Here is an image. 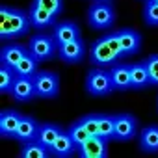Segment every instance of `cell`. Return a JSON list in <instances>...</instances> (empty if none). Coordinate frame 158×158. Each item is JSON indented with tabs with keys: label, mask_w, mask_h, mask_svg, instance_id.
<instances>
[{
	"label": "cell",
	"mask_w": 158,
	"mask_h": 158,
	"mask_svg": "<svg viewBox=\"0 0 158 158\" xmlns=\"http://www.w3.org/2000/svg\"><path fill=\"white\" fill-rule=\"evenodd\" d=\"M28 15H30L32 26H34V28H37V30L52 28V26L56 24V19H58V15L50 13L48 10L39 8V6H35V4H30V11H28Z\"/></svg>",
	"instance_id": "2e32d148"
},
{
	"label": "cell",
	"mask_w": 158,
	"mask_h": 158,
	"mask_svg": "<svg viewBox=\"0 0 158 158\" xmlns=\"http://www.w3.org/2000/svg\"><path fill=\"white\" fill-rule=\"evenodd\" d=\"M104 37H106V41H108L110 48L114 50V54H115L119 60H121V58H125V54H123V47H121V39H119V32H112V34H106Z\"/></svg>",
	"instance_id": "4dcf8cb0"
},
{
	"label": "cell",
	"mask_w": 158,
	"mask_h": 158,
	"mask_svg": "<svg viewBox=\"0 0 158 158\" xmlns=\"http://www.w3.org/2000/svg\"><path fill=\"white\" fill-rule=\"evenodd\" d=\"M95 2H110V0H95Z\"/></svg>",
	"instance_id": "1f68e13d"
},
{
	"label": "cell",
	"mask_w": 158,
	"mask_h": 158,
	"mask_svg": "<svg viewBox=\"0 0 158 158\" xmlns=\"http://www.w3.org/2000/svg\"><path fill=\"white\" fill-rule=\"evenodd\" d=\"M110 76H112V86L114 91H127L132 89V80H130V65L127 63H114L112 67H108Z\"/></svg>",
	"instance_id": "8fae6325"
},
{
	"label": "cell",
	"mask_w": 158,
	"mask_h": 158,
	"mask_svg": "<svg viewBox=\"0 0 158 158\" xmlns=\"http://www.w3.org/2000/svg\"><path fill=\"white\" fill-rule=\"evenodd\" d=\"M39 121L32 115H23L19 127H17V134H15V139L19 143H24V141H34L37 139V134H39Z\"/></svg>",
	"instance_id": "5bb4252c"
},
{
	"label": "cell",
	"mask_w": 158,
	"mask_h": 158,
	"mask_svg": "<svg viewBox=\"0 0 158 158\" xmlns=\"http://www.w3.org/2000/svg\"><path fill=\"white\" fill-rule=\"evenodd\" d=\"M67 132H69V136L73 138V141L76 143V147L80 145V143H84V141L89 138V132L86 130V127L82 125V121H80V119L74 121V123L67 128Z\"/></svg>",
	"instance_id": "484cf974"
},
{
	"label": "cell",
	"mask_w": 158,
	"mask_h": 158,
	"mask_svg": "<svg viewBox=\"0 0 158 158\" xmlns=\"http://www.w3.org/2000/svg\"><path fill=\"white\" fill-rule=\"evenodd\" d=\"M114 139L115 141H130L138 134V119L132 114H117L114 115Z\"/></svg>",
	"instance_id": "52a82bcc"
},
{
	"label": "cell",
	"mask_w": 158,
	"mask_h": 158,
	"mask_svg": "<svg viewBox=\"0 0 158 158\" xmlns=\"http://www.w3.org/2000/svg\"><path fill=\"white\" fill-rule=\"evenodd\" d=\"M37 67H39V61H37V60L28 52V54H26V56H24V58H23L15 67H13V69H15L17 76H34V74L39 71Z\"/></svg>",
	"instance_id": "cb8c5ba5"
},
{
	"label": "cell",
	"mask_w": 158,
	"mask_h": 158,
	"mask_svg": "<svg viewBox=\"0 0 158 158\" xmlns=\"http://www.w3.org/2000/svg\"><path fill=\"white\" fill-rule=\"evenodd\" d=\"M82 125L89 132V136H99V114H88L82 119Z\"/></svg>",
	"instance_id": "f546056e"
},
{
	"label": "cell",
	"mask_w": 158,
	"mask_h": 158,
	"mask_svg": "<svg viewBox=\"0 0 158 158\" xmlns=\"http://www.w3.org/2000/svg\"><path fill=\"white\" fill-rule=\"evenodd\" d=\"M76 154L80 158H106L108 156V139L101 136H89L84 143L76 147Z\"/></svg>",
	"instance_id": "ba28073f"
},
{
	"label": "cell",
	"mask_w": 158,
	"mask_h": 158,
	"mask_svg": "<svg viewBox=\"0 0 158 158\" xmlns=\"http://www.w3.org/2000/svg\"><path fill=\"white\" fill-rule=\"evenodd\" d=\"M147 71H149V78H151V86H158V54H151L149 58L143 60Z\"/></svg>",
	"instance_id": "83f0119b"
},
{
	"label": "cell",
	"mask_w": 158,
	"mask_h": 158,
	"mask_svg": "<svg viewBox=\"0 0 158 158\" xmlns=\"http://www.w3.org/2000/svg\"><path fill=\"white\" fill-rule=\"evenodd\" d=\"M32 4H35L43 10H48L50 13H54L58 17L63 11V0H32Z\"/></svg>",
	"instance_id": "f1b7e54d"
},
{
	"label": "cell",
	"mask_w": 158,
	"mask_h": 158,
	"mask_svg": "<svg viewBox=\"0 0 158 158\" xmlns=\"http://www.w3.org/2000/svg\"><path fill=\"white\" fill-rule=\"evenodd\" d=\"M37 99H54L60 93V76L52 71H37L34 74Z\"/></svg>",
	"instance_id": "5b68a950"
},
{
	"label": "cell",
	"mask_w": 158,
	"mask_h": 158,
	"mask_svg": "<svg viewBox=\"0 0 158 158\" xmlns=\"http://www.w3.org/2000/svg\"><path fill=\"white\" fill-rule=\"evenodd\" d=\"M88 23L95 30H106L115 23V10L112 2H95L88 10Z\"/></svg>",
	"instance_id": "277c9868"
},
{
	"label": "cell",
	"mask_w": 158,
	"mask_h": 158,
	"mask_svg": "<svg viewBox=\"0 0 158 158\" xmlns=\"http://www.w3.org/2000/svg\"><path fill=\"white\" fill-rule=\"evenodd\" d=\"M52 35H54V39L60 47L63 43H69L73 39L80 37V26L74 21H61V23H56L52 26Z\"/></svg>",
	"instance_id": "7c38bea8"
},
{
	"label": "cell",
	"mask_w": 158,
	"mask_h": 158,
	"mask_svg": "<svg viewBox=\"0 0 158 158\" xmlns=\"http://www.w3.org/2000/svg\"><path fill=\"white\" fill-rule=\"evenodd\" d=\"M17 80V73L11 65L0 63V91L2 93H10L13 84Z\"/></svg>",
	"instance_id": "603a6c76"
},
{
	"label": "cell",
	"mask_w": 158,
	"mask_h": 158,
	"mask_svg": "<svg viewBox=\"0 0 158 158\" xmlns=\"http://www.w3.org/2000/svg\"><path fill=\"white\" fill-rule=\"evenodd\" d=\"M10 95H11L17 102H30V101L37 99L34 76H17V80H15V84H13Z\"/></svg>",
	"instance_id": "30bf717a"
},
{
	"label": "cell",
	"mask_w": 158,
	"mask_h": 158,
	"mask_svg": "<svg viewBox=\"0 0 158 158\" xmlns=\"http://www.w3.org/2000/svg\"><path fill=\"white\" fill-rule=\"evenodd\" d=\"M117 32H119V39H121V47H123L125 58L139 52V48H141V34L138 30L123 28V30H117Z\"/></svg>",
	"instance_id": "e0dca14e"
},
{
	"label": "cell",
	"mask_w": 158,
	"mask_h": 158,
	"mask_svg": "<svg viewBox=\"0 0 158 158\" xmlns=\"http://www.w3.org/2000/svg\"><path fill=\"white\" fill-rule=\"evenodd\" d=\"M114 128H115V123H114V115L110 114H99V136L112 141L114 139Z\"/></svg>",
	"instance_id": "d4e9b609"
},
{
	"label": "cell",
	"mask_w": 158,
	"mask_h": 158,
	"mask_svg": "<svg viewBox=\"0 0 158 158\" xmlns=\"http://www.w3.org/2000/svg\"><path fill=\"white\" fill-rule=\"evenodd\" d=\"M143 21H145L149 26L158 28V2H154V0H145Z\"/></svg>",
	"instance_id": "4316f807"
},
{
	"label": "cell",
	"mask_w": 158,
	"mask_h": 158,
	"mask_svg": "<svg viewBox=\"0 0 158 158\" xmlns=\"http://www.w3.org/2000/svg\"><path fill=\"white\" fill-rule=\"evenodd\" d=\"M130 80H132V89H145L151 86L149 71L143 61H136L130 65Z\"/></svg>",
	"instance_id": "ffe728a7"
},
{
	"label": "cell",
	"mask_w": 158,
	"mask_h": 158,
	"mask_svg": "<svg viewBox=\"0 0 158 158\" xmlns=\"http://www.w3.org/2000/svg\"><path fill=\"white\" fill-rule=\"evenodd\" d=\"M28 52H30V48L21 43H6L2 47V50H0V63L15 67Z\"/></svg>",
	"instance_id": "9a60e30c"
},
{
	"label": "cell",
	"mask_w": 158,
	"mask_h": 158,
	"mask_svg": "<svg viewBox=\"0 0 158 158\" xmlns=\"http://www.w3.org/2000/svg\"><path fill=\"white\" fill-rule=\"evenodd\" d=\"M89 60H91L93 67H104V69H108V67H112L114 63L119 61V58H117V56L114 54V50L110 48L106 37H101V39H97V41L91 45Z\"/></svg>",
	"instance_id": "8992f818"
},
{
	"label": "cell",
	"mask_w": 158,
	"mask_h": 158,
	"mask_svg": "<svg viewBox=\"0 0 158 158\" xmlns=\"http://www.w3.org/2000/svg\"><path fill=\"white\" fill-rule=\"evenodd\" d=\"M154 2H158V0H154Z\"/></svg>",
	"instance_id": "d6a6232c"
},
{
	"label": "cell",
	"mask_w": 158,
	"mask_h": 158,
	"mask_svg": "<svg viewBox=\"0 0 158 158\" xmlns=\"http://www.w3.org/2000/svg\"><path fill=\"white\" fill-rule=\"evenodd\" d=\"M23 115L24 114H21L19 110H4L2 114H0V136L15 139L17 127H19Z\"/></svg>",
	"instance_id": "4fadbf2b"
},
{
	"label": "cell",
	"mask_w": 158,
	"mask_h": 158,
	"mask_svg": "<svg viewBox=\"0 0 158 158\" xmlns=\"http://www.w3.org/2000/svg\"><path fill=\"white\" fill-rule=\"evenodd\" d=\"M28 48H30V54H32L39 63L50 61V60L58 54V43H56L54 35H52V34H47V32L35 34V35L30 39Z\"/></svg>",
	"instance_id": "3957f363"
},
{
	"label": "cell",
	"mask_w": 158,
	"mask_h": 158,
	"mask_svg": "<svg viewBox=\"0 0 158 158\" xmlns=\"http://www.w3.org/2000/svg\"><path fill=\"white\" fill-rule=\"evenodd\" d=\"M19 156H21V158H48V156H52V154H50V149H48V147H45V145L39 143L37 139H34V141H24V143H21Z\"/></svg>",
	"instance_id": "44dd1931"
},
{
	"label": "cell",
	"mask_w": 158,
	"mask_h": 158,
	"mask_svg": "<svg viewBox=\"0 0 158 158\" xmlns=\"http://www.w3.org/2000/svg\"><path fill=\"white\" fill-rule=\"evenodd\" d=\"M86 54H88V47L80 37L58 47V56L65 63H80L86 58Z\"/></svg>",
	"instance_id": "9c48e42d"
},
{
	"label": "cell",
	"mask_w": 158,
	"mask_h": 158,
	"mask_svg": "<svg viewBox=\"0 0 158 158\" xmlns=\"http://www.w3.org/2000/svg\"><path fill=\"white\" fill-rule=\"evenodd\" d=\"M73 152H76V143L73 141V138L69 136V132L63 130V132L58 136V139L52 143L50 154H52V156H58V158H67V156H71Z\"/></svg>",
	"instance_id": "ac0fdd59"
},
{
	"label": "cell",
	"mask_w": 158,
	"mask_h": 158,
	"mask_svg": "<svg viewBox=\"0 0 158 158\" xmlns=\"http://www.w3.org/2000/svg\"><path fill=\"white\" fill-rule=\"evenodd\" d=\"M30 26V15L24 10L10 6L0 8V39L2 41H11L21 35H26Z\"/></svg>",
	"instance_id": "6da1fadb"
},
{
	"label": "cell",
	"mask_w": 158,
	"mask_h": 158,
	"mask_svg": "<svg viewBox=\"0 0 158 158\" xmlns=\"http://www.w3.org/2000/svg\"><path fill=\"white\" fill-rule=\"evenodd\" d=\"M63 132V128L60 125H54V123H41L39 125V134H37V141L43 143L45 147H52V143L58 139V136Z\"/></svg>",
	"instance_id": "7402d4cb"
},
{
	"label": "cell",
	"mask_w": 158,
	"mask_h": 158,
	"mask_svg": "<svg viewBox=\"0 0 158 158\" xmlns=\"http://www.w3.org/2000/svg\"><path fill=\"white\" fill-rule=\"evenodd\" d=\"M86 91L91 97H106V95L114 93L110 71L104 69V67L91 69L86 76Z\"/></svg>",
	"instance_id": "7a4b0ae2"
},
{
	"label": "cell",
	"mask_w": 158,
	"mask_h": 158,
	"mask_svg": "<svg viewBox=\"0 0 158 158\" xmlns=\"http://www.w3.org/2000/svg\"><path fill=\"white\" fill-rule=\"evenodd\" d=\"M139 149L143 152H158V125H147L141 128Z\"/></svg>",
	"instance_id": "d6986e66"
}]
</instances>
